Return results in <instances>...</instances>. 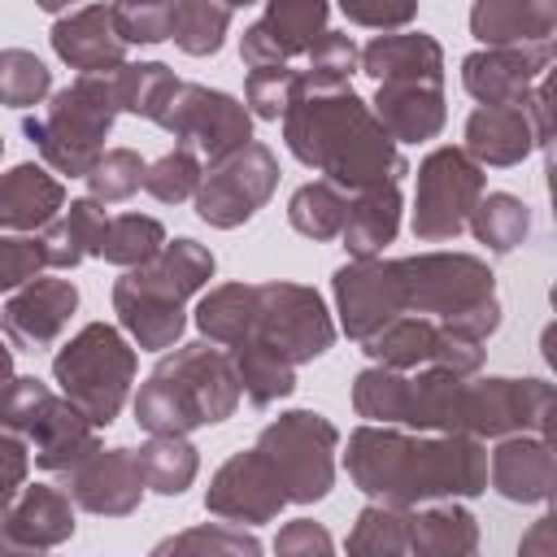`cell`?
<instances>
[{"instance_id":"6da1fadb","label":"cell","mask_w":557,"mask_h":557,"mask_svg":"<svg viewBox=\"0 0 557 557\" xmlns=\"http://www.w3.org/2000/svg\"><path fill=\"white\" fill-rule=\"evenodd\" d=\"M344 470L361 496L396 509L426 500H470L487 492V440L461 431L361 422L348 431Z\"/></svg>"},{"instance_id":"7a4b0ae2","label":"cell","mask_w":557,"mask_h":557,"mask_svg":"<svg viewBox=\"0 0 557 557\" xmlns=\"http://www.w3.org/2000/svg\"><path fill=\"white\" fill-rule=\"evenodd\" d=\"M278 122H283L287 152L305 170L344 187L348 196L379 187V183H400L409 174L400 144L383 131L374 109L352 87H300L296 83V96Z\"/></svg>"},{"instance_id":"3957f363","label":"cell","mask_w":557,"mask_h":557,"mask_svg":"<svg viewBox=\"0 0 557 557\" xmlns=\"http://www.w3.org/2000/svg\"><path fill=\"white\" fill-rule=\"evenodd\" d=\"M244 392L231 352L213 339H191L165 348L152 374L135 392V422L148 435H191L235 418Z\"/></svg>"},{"instance_id":"277c9868","label":"cell","mask_w":557,"mask_h":557,"mask_svg":"<svg viewBox=\"0 0 557 557\" xmlns=\"http://www.w3.org/2000/svg\"><path fill=\"white\" fill-rule=\"evenodd\" d=\"M213 270H218V261L200 239H187V235L165 239L157 257L122 270V278L113 283L117 326L144 352L174 348L187 331L183 305L209 287Z\"/></svg>"},{"instance_id":"5b68a950","label":"cell","mask_w":557,"mask_h":557,"mask_svg":"<svg viewBox=\"0 0 557 557\" xmlns=\"http://www.w3.org/2000/svg\"><path fill=\"white\" fill-rule=\"evenodd\" d=\"M396 287H400V309L435 318L461 335L487 339L500 326V300H496V274L483 257L474 252H413L396 257Z\"/></svg>"},{"instance_id":"8992f818","label":"cell","mask_w":557,"mask_h":557,"mask_svg":"<svg viewBox=\"0 0 557 557\" xmlns=\"http://www.w3.org/2000/svg\"><path fill=\"white\" fill-rule=\"evenodd\" d=\"M117 91H113V70L100 74H78L70 87L48 96L44 113L22 117V135L39 148L44 165L65 174V178H87L96 157L104 152V139L117 122Z\"/></svg>"},{"instance_id":"52a82bcc","label":"cell","mask_w":557,"mask_h":557,"mask_svg":"<svg viewBox=\"0 0 557 557\" xmlns=\"http://www.w3.org/2000/svg\"><path fill=\"white\" fill-rule=\"evenodd\" d=\"M135 370H139V357H135L126 331L113 322H87L52 357V383L96 426H109L122 413Z\"/></svg>"},{"instance_id":"ba28073f","label":"cell","mask_w":557,"mask_h":557,"mask_svg":"<svg viewBox=\"0 0 557 557\" xmlns=\"http://www.w3.org/2000/svg\"><path fill=\"white\" fill-rule=\"evenodd\" d=\"M274 479L283 483L287 505H318L335 487V453H339V426L318 409H287L270 426H261L252 444Z\"/></svg>"},{"instance_id":"9c48e42d","label":"cell","mask_w":557,"mask_h":557,"mask_svg":"<svg viewBox=\"0 0 557 557\" xmlns=\"http://www.w3.org/2000/svg\"><path fill=\"white\" fill-rule=\"evenodd\" d=\"M244 339L265 344L292 366L318 361L335 344V318L309 283H252V313Z\"/></svg>"},{"instance_id":"30bf717a","label":"cell","mask_w":557,"mask_h":557,"mask_svg":"<svg viewBox=\"0 0 557 557\" xmlns=\"http://www.w3.org/2000/svg\"><path fill=\"white\" fill-rule=\"evenodd\" d=\"M487 191L483 165L457 148L440 144L418 161V191H413V239L418 244H448L466 231L479 196Z\"/></svg>"},{"instance_id":"8fae6325","label":"cell","mask_w":557,"mask_h":557,"mask_svg":"<svg viewBox=\"0 0 557 557\" xmlns=\"http://www.w3.org/2000/svg\"><path fill=\"white\" fill-rule=\"evenodd\" d=\"M278 187V157L248 139L244 148L209 161V170L200 174V187H196V218L213 231H235L244 222L257 218V209L270 205Z\"/></svg>"},{"instance_id":"7c38bea8","label":"cell","mask_w":557,"mask_h":557,"mask_svg":"<svg viewBox=\"0 0 557 557\" xmlns=\"http://www.w3.org/2000/svg\"><path fill=\"white\" fill-rule=\"evenodd\" d=\"M361 352L379 366H392V370L435 366V370H448L461 379L483 370V339L461 335V331H453L435 318H422V313H400V318L383 322L374 335L361 339Z\"/></svg>"},{"instance_id":"4fadbf2b","label":"cell","mask_w":557,"mask_h":557,"mask_svg":"<svg viewBox=\"0 0 557 557\" xmlns=\"http://www.w3.org/2000/svg\"><path fill=\"white\" fill-rule=\"evenodd\" d=\"M553 422V383L548 379H509V374H470L461 396V435L500 440L518 431H544Z\"/></svg>"},{"instance_id":"5bb4252c","label":"cell","mask_w":557,"mask_h":557,"mask_svg":"<svg viewBox=\"0 0 557 557\" xmlns=\"http://www.w3.org/2000/svg\"><path fill=\"white\" fill-rule=\"evenodd\" d=\"M174 144L191 148L200 161H218L252 139V113L231 91L205 87V83H178L170 109L157 122Z\"/></svg>"},{"instance_id":"9a60e30c","label":"cell","mask_w":557,"mask_h":557,"mask_svg":"<svg viewBox=\"0 0 557 557\" xmlns=\"http://www.w3.org/2000/svg\"><path fill=\"white\" fill-rule=\"evenodd\" d=\"M461 148L487 170L522 165L535 148H548V87L544 78L531 87L522 104H479L466 117Z\"/></svg>"},{"instance_id":"2e32d148","label":"cell","mask_w":557,"mask_h":557,"mask_svg":"<svg viewBox=\"0 0 557 557\" xmlns=\"http://www.w3.org/2000/svg\"><path fill=\"white\" fill-rule=\"evenodd\" d=\"M61 487L70 492L74 509L83 513H96V518H126L139 509L148 483H144V470H139V457L135 448L117 444V448H96L87 453L78 466L61 470L57 474Z\"/></svg>"},{"instance_id":"e0dca14e","label":"cell","mask_w":557,"mask_h":557,"mask_svg":"<svg viewBox=\"0 0 557 557\" xmlns=\"http://www.w3.org/2000/svg\"><path fill=\"white\" fill-rule=\"evenodd\" d=\"M287 496H283V483L274 479L270 461L257 453V448H244V453H231L209 487H205V509L222 522H235V527H261V522H274L283 513Z\"/></svg>"},{"instance_id":"ac0fdd59","label":"cell","mask_w":557,"mask_h":557,"mask_svg":"<svg viewBox=\"0 0 557 557\" xmlns=\"http://www.w3.org/2000/svg\"><path fill=\"white\" fill-rule=\"evenodd\" d=\"M331 296L339 313V331L361 344L374 335L383 322L400 318V287H396V265L387 257H352L331 274Z\"/></svg>"},{"instance_id":"d6986e66","label":"cell","mask_w":557,"mask_h":557,"mask_svg":"<svg viewBox=\"0 0 557 557\" xmlns=\"http://www.w3.org/2000/svg\"><path fill=\"white\" fill-rule=\"evenodd\" d=\"M553 65V39L544 44H496L461 57V87L479 104H522Z\"/></svg>"},{"instance_id":"ffe728a7","label":"cell","mask_w":557,"mask_h":557,"mask_svg":"<svg viewBox=\"0 0 557 557\" xmlns=\"http://www.w3.org/2000/svg\"><path fill=\"white\" fill-rule=\"evenodd\" d=\"M74 309H78V287L70 278L39 274V278L9 292V300L0 305V331L13 348L39 352V348H52L65 335Z\"/></svg>"},{"instance_id":"44dd1931","label":"cell","mask_w":557,"mask_h":557,"mask_svg":"<svg viewBox=\"0 0 557 557\" xmlns=\"http://www.w3.org/2000/svg\"><path fill=\"white\" fill-rule=\"evenodd\" d=\"M326 17H331V0H265V13L239 35V61L270 65V61L305 57L309 44L326 30Z\"/></svg>"},{"instance_id":"7402d4cb","label":"cell","mask_w":557,"mask_h":557,"mask_svg":"<svg viewBox=\"0 0 557 557\" xmlns=\"http://www.w3.org/2000/svg\"><path fill=\"white\" fill-rule=\"evenodd\" d=\"M557 483L553 440L544 431L500 435L487 453V487L509 505H544Z\"/></svg>"},{"instance_id":"603a6c76","label":"cell","mask_w":557,"mask_h":557,"mask_svg":"<svg viewBox=\"0 0 557 557\" xmlns=\"http://www.w3.org/2000/svg\"><path fill=\"white\" fill-rule=\"evenodd\" d=\"M74 527V500L61 483H22L4 509V553H48Z\"/></svg>"},{"instance_id":"cb8c5ba5","label":"cell","mask_w":557,"mask_h":557,"mask_svg":"<svg viewBox=\"0 0 557 557\" xmlns=\"http://www.w3.org/2000/svg\"><path fill=\"white\" fill-rule=\"evenodd\" d=\"M48 44L78 74L117 70L131 52V44L113 26V4H83V9L57 13V22L48 30Z\"/></svg>"},{"instance_id":"d4e9b609","label":"cell","mask_w":557,"mask_h":557,"mask_svg":"<svg viewBox=\"0 0 557 557\" xmlns=\"http://www.w3.org/2000/svg\"><path fill=\"white\" fill-rule=\"evenodd\" d=\"M374 117L383 122V131L396 144H426L444 131L448 122V104H444V83H379L374 100H370Z\"/></svg>"},{"instance_id":"484cf974","label":"cell","mask_w":557,"mask_h":557,"mask_svg":"<svg viewBox=\"0 0 557 557\" xmlns=\"http://www.w3.org/2000/svg\"><path fill=\"white\" fill-rule=\"evenodd\" d=\"M357 70L374 83H444V48L426 30H383L357 52Z\"/></svg>"},{"instance_id":"4316f807","label":"cell","mask_w":557,"mask_h":557,"mask_svg":"<svg viewBox=\"0 0 557 557\" xmlns=\"http://www.w3.org/2000/svg\"><path fill=\"white\" fill-rule=\"evenodd\" d=\"M61 209H65V187L48 165L22 161V165L0 174V231L35 235Z\"/></svg>"},{"instance_id":"83f0119b","label":"cell","mask_w":557,"mask_h":557,"mask_svg":"<svg viewBox=\"0 0 557 557\" xmlns=\"http://www.w3.org/2000/svg\"><path fill=\"white\" fill-rule=\"evenodd\" d=\"M557 30V0H474L470 35L483 48L496 44H544Z\"/></svg>"},{"instance_id":"f1b7e54d","label":"cell","mask_w":557,"mask_h":557,"mask_svg":"<svg viewBox=\"0 0 557 557\" xmlns=\"http://www.w3.org/2000/svg\"><path fill=\"white\" fill-rule=\"evenodd\" d=\"M400 209H405L400 183H379V187L352 191L344 226H339V239H344L348 257H383V248L400 231Z\"/></svg>"},{"instance_id":"f546056e","label":"cell","mask_w":557,"mask_h":557,"mask_svg":"<svg viewBox=\"0 0 557 557\" xmlns=\"http://www.w3.org/2000/svg\"><path fill=\"white\" fill-rule=\"evenodd\" d=\"M474 548H479V522L461 500H426L409 509V553L470 557Z\"/></svg>"},{"instance_id":"4dcf8cb0","label":"cell","mask_w":557,"mask_h":557,"mask_svg":"<svg viewBox=\"0 0 557 557\" xmlns=\"http://www.w3.org/2000/svg\"><path fill=\"white\" fill-rule=\"evenodd\" d=\"M104 205L83 196V200H70L44 231H39V244H44V261L48 270H74L78 261L96 257L100 252V235H104Z\"/></svg>"},{"instance_id":"1f68e13d","label":"cell","mask_w":557,"mask_h":557,"mask_svg":"<svg viewBox=\"0 0 557 557\" xmlns=\"http://www.w3.org/2000/svg\"><path fill=\"white\" fill-rule=\"evenodd\" d=\"M226 352H231V366H235V379H239V392L248 396V405L270 409L296 392V366L283 361L278 352H270L265 344L239 339Z\"/></svg>"},{"instance_id":"d6a6232c","label":"cell","mask_w":557,"mask_h":557,"mask_svg":"<svg viewBox=\"0 0 557 557\" xmlns=\"http://www.w3.org/2000/svg\"><path fill=\"white\" fill-rule=\"evenodd\" d=\"M178 74L165 61H122L113 70V91H117V109L135 113L144 122H161V113L170 109L174 91H178Z\"/></svg>"},{"instance_id":"836d02e7","label":"cell","mask_w":557,"mask_h":557,"mask_svg":"<svg viewBox=\"0 0 557 557\" xmlns=\"http://www.w3.org/2000/svg\"><path fill=\"white\" fill-rule=\"evenodd\" d=\"M466 231L487 252L505 257V252L527 244V235H531V205L522 196H513V191H483L474 213H470V222H466Z\"/></svg>"},{"instance_id":"e575fe53","label":"cell","mask_w":557,"mask_h":557,"mask_svg":"<svg viewBox=\"0 0 557 557\" xmlns=\"http://www.w3.org/2000/svg\"><path fill=\"white\" fill-rule=\"evenodd\" d=\"M135 457H139L148 492L157 496H183L200 474V453L187 435H148L135 448Z\"/></svg>"},{"instance_id":"d590c367","label":"cell","mask_w":557,"mask_h":557,"mask_svg":"<svg viewBox=\"0 0 557 557\" xmlns=\"http://www.w3.org/2000/svg\"><path fill=\"white\" fill-rule=\"evenodd\" d=\"M231 4L226 0H174L170 4V39L187 57H213L222 52L231 35Z\"/></svg>"},{"instance_id":"8d00e7d4","label":"cell","mask_w":557,"mask_h":557,"mask_svg":"<svg viewBox=\"0 0 557 557\" xmlns=\"http://www.w3.org/2000/svg\"><path fill=\"white\" fill-rule=\"evenodd\" d=\"M344 213H348V191L335 187L331 178H313V183L296 187L292 200H287V222H292V231L305 235V239H318V244L339 239Z\"/></svg>"},{"instance_id":"74e56055","label":"cell","mask_w":557,"mask_h":557,"mask_svg":"<svg viewBox=\"0 0 557 557\" xmlns=\"http://www.w3.org/2000/svg\"><path fill=\"white\" fill-rule=\"evenodd\" d=\"M252 313V283H218L196 300V326L205 339L231 348L244 339Z\"/></svg>"},{"instance_id":"f35d334b","label":"cell","mask_w":557,"mask_h":557,"mask_svg":"<svg viewBox=\"0 0 557 557\" xmlns=\"http://www.w3.org/2000/svg\"><path fill=\"white\" fill-rule=\"evenodd\" d=\"M161 244H165V226L157 218H148V213H113L104 222V235H100V252L96 257H104L109 265L131 270V265L157 257Z\"/></svg>"},{"instance_id":"ab89813d","label":"cell","mask_w":557,"mask_h":557,"mask_svg":"<svg viewBox=\"0 0 557 557\" xmlns=\"http://www.w3.org/2000/svg\"><path fill=\"white\" fill-rule=\"evenodd\" d=\"M348 553H383V557L409 553V509L370 500L348 531Z\"/></svg>"},{"instance_id":"60d3db41","label":"cell","mask_w":557,"mask_h":557,"mask_svg":"<svg viewBox=\"0 0 557 557\" xmlns=\"http://www.w3.org/2000/svg\"><path fill=\"white\" fill-rule=\"evenodd\" d=\"M48 96H52V70L26 48H4L0 52V104L35 109Z\"/></svg>"},{"instance_id":"b9f144b4","label":"cell","mask_w":557,"mask_h":557,"mask_svg":"<svg viewBox=\"0 0 557 557\" xmlns=\"http://www.w3.org/2000/svg\"><path fill=\"white\" fill-rule=\"evenodd\" d=\"M357 44L344 30H322L309 52H305V70H300V87H348V78L357 74Z\"/></svg>"},{"instance_id":"7bdbcfd3","label":"cell","mask_w":557,"mask_h":557,"mask_svg":"<svg viewBox=\"0 0 557 557\" xmlns=\"http://www.w3.org/2000/svg\"><path fill=\"white\" fill-rule=\"evenodd\" d=\"M144 157L135 148H104L87 170V196L100 205H122L144 187Z\"/></svg>"},{"instance_id":"ee69618b","label":"cell","mask_w":557,"mask_h":557,"mask_svg":"<svg viewBox=\"0 0 557 557\" xmlns=\"http://www.w3.org/2000/svg\"><path fill=\"white\" fill-rule=\"evenodd\" d=\"M200 174H205L200 157H196L191 148L174 144L165 157H157V161L144 165V191H148L152 200H161V205H183V200L196 196Z\"/></svg>"},{"instance_id":"f6af8a7d","label":"cell","mask_w":557,"mask_h":557,"mask_svg":"<svg viewBox=\"0 0 557 557\" xmlns=\"http://www.w3.org/2000/svg\"><path fill=\"white\" fill-rule=\"evenodd\" d=\"M296 83H300V70H292L287 61L248 65V78H244V104H248V113L261 117V122H278L283 109L296 96Z\"/></svg>"},{"instance_id":"bcb514c9","label":"cell","mask_w":557,"mask_h":557,"mask_svg":"<svg viewBox=\"0 0 557 557\" xmlns=\"http://www.w3.org/2000/svg\"><path fill=\"white\" fill-rule=\"evenodd\" d=\"M157 553H261V540L235 522H209V527H191L178 531L170 540L157 544Z\"/></svg>"},{"instance_id":"7dc6e473","label":"cell","mask_w":557,"mask_h":557,"mask_svg":"<svg viewBox=\"0 0 557 557\" xmlns=\"http://www.w3.org/2000/svg\"><path fill=\"white\" fill-rule=\"evenodd\" d=\"M48 270L44 261V244L39 235H17V231H0V292H13L30 278H39Z\"/></svg>"},{"instance_id":"c3c4849f","label":"cell","mask_w":557,"mask_h":557,"mask_svg":"<svg viewBox=\"0 0 557 557\" xmlns=\"http://www.w3.org/2000/svg\"><path fill=\"white\" fill-rule=\"evenodd\" d=\"M352 26L366 30H405L418 17V0H335Z\"/></svg>"},{"instance_id":"681fc988","label":"cell","mask_w":557,"mask_h":557,"mask_svg":"<svg viewBox=\"0 0 557 557\" xmlns=\"http://www.w3.org/2000/svg\"><path fill=\"white\" fill-rule=\"evenodd\" d=\"M331 548H335L331 531L322 522H313V518H292L274 535V553L278 557H313V553H331Z\"/></svg>"},{"instance_id":"f907efd6","label":"cell","mask_w":557,"mask_h":557,"mask_svg":"<svg viewBox=\"0 0 557 557\" xmlns=\"http://www.w3.org/2000/svg\"><path fill=\"white\" fill-rule=\"evenodd\" d=\"M548 535H553V513H544V518L535 522V535H527V540H522V553H531V548L553 553V540H548Z\"/></svg>"},{"instance_id":"816d5d0a","label":"cell","mask_w":557,"mask_h":557,"mask_svg":"<svg viewBox=\"0 0 557 557\" xmlns=\"http://www.w3.org/2000/svg\"><path fill=\"white\" fill-rule=\"evenodd\" d=\"M70 4H78V0H35V9H44V13H65Z\"/></svg>"},{"instance_id":"f5cc1de1","label":"cell","mask_w":557,"mask_h":557,"mask_svg":"<svg viewBox=\"0 0 557 557\" xmlns=\"http://www.w3.org/2000/svg\"><path fill=\"white\" fill-rule=\"evenodd\" d=\"M9 374H13V348L0 344V379H9Z\"/></svg>"},{"instance_id":"db71d44e","label":"cell","mask_w":557,"mask_h":557,"mask_svg":"<svg viewBox=\"0 0 557 557\" xmlns=\"http://www.w3.org/2000/svg\"><path fill=\"white\" fill-rule=\"evenodd\" d=\"M231 9H244V4H257V0H226Z\"/></svg>"},{"instance_id":"11a10c76","label":"cell","mask_w":557,"mask_h":557,"mask_svg":"<svg viewBox=\"0 0 557 557\" xmlns=\"http://www.w3.org/2000/svg\"><path fill=\"white\" fill-rule=\"evenodd\" d=\"M9 379H13V374H9ZM9 379H0V396H4V383H9Z\"/></svg>"},{"instance_id":"9f6ffc18","label":"cell","mask_w":557,"mask_h":557,"mask_svg":"<svg viewBox=\"0 0 557 557\" xmlns=\"http://www.w3.org/2000/svg\"><path fill=\"white\" fill-rule=\"evenodd\" d=\"M0 157H4V135H0Z\"/></svg>"},{"instance_id":"6f0895ef","label":"cell","mask_w":557,"mask_h":557,"mask_svg":"<svg viewBox=\"0 0 557 557\" xmlns=\"http://www.w3.org/2000/svg\"><path fill=\"white\" fill-rule=\"evenodd\" d=\"M157 4H170V0H157Z\"/></svg>"}]
</instances>
